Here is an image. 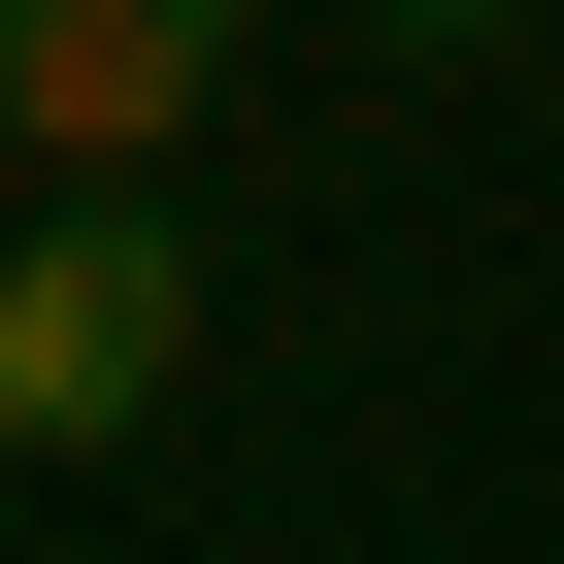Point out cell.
I'll list each match as a JSON object with an SVG mask.
<instances>
[{
  "label": "cell",
  "instance_id": "obj_2",
  "mask_svg": "<svg viewBox=\"0 0 564 564\" xmlns=\"http://www.w3.org/2000/svg\"><path fill=\"white\" fill-rule=\"evenodd\" d=\"M232 34H265V0H0V133H34V166H166L232 100Z\"/></svg>",
  "mask_w": 564,
  "mask_h": 564
},
{
  "label": "cell",
  "instance_id": "obj_1",
  "mask_svg": "<svg viewBox=\"0 0 564 564\" xmlns=\"http://www.w3.org/2000/svg\"><path fill=\"white\" fill-rule=\"evenodd\" d=\"M166 366H199V199L166 166H67L34 265H0V465H100Z\"/></svg>",
  "mask_w": 564,
  "mask_h": 564
},
{
  "label": "cell",
  "instance_id": "obj_3",
  "mask_svg": "<svg viewBox=\"0 0 564 564\" xmlns=\"http://www.w3.org/2000/svg\"><path fill=\"white\" fill-rule=\"evenodd\" d=\"M366 34H399V67H498V34H531V0H366Z\"/></svg>",
  "mask_w": 564,
  "mask_h": 564
}]
</instances>
